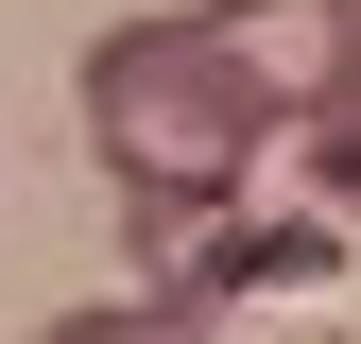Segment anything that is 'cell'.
<instances>
[{"instance_id":"obj_1","label":"cell","mask_w":361,"mask_h":344,"mask_svg":"<svg viewBox=\"0 0 361 344\" xmlns=\"http://www.w3.org/2000/svg\"><path fill=\"white\" fill-rule=\"evenodd\" d=\"M86 138H104L121 190H241L258 155H276V121H258V86L224 69L207 18H121L104 52H86Z\"/></svg>"},{"instance_id":"obj_2","label":"cell","mask_w":361,"mask_h":344,"mask_svg":"<svg viewBox=\"0 0 361 344\" xmlns=\"http://www.w3.org/2000/svg\"><path fill=\"white\" fill-rule=\"evenodd\" d=\"M35 344H190V310H155V293H104V310H52Z\"/></svg>"}]
</instances>
